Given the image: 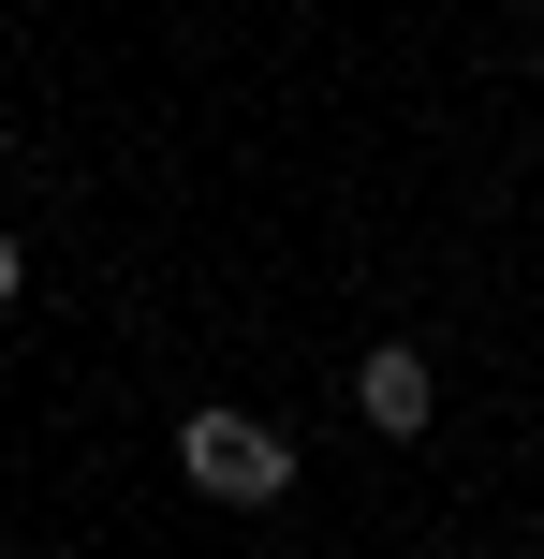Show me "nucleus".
Returning a JSON list of instances; mask_svg holds the SVG:
<instances>
[{"label": "nucleus", "instance_id": "1", "mask_svg": "<svg viewBox=\"0 0 544 559\" xmlns=\"http://www.w3.org/2000/svg\"><path fill=\"white\" fill-rule=\"evenodd\" d=\"M177 472H192L206 501H280V486H294V442L265 413H192V427H177Z\"/></svg>", "mask_w": 544, "mask_h": 559}, {"label": "nucleus", "instance_id": "2", "mask_svg": "<svg viewBox=\"0 0 544 559\" xmlns=\"http://www.w3.org/2000/svg\"><path fill=\"white\" fill-rule=\"evenodd\" d=\"M353 397H368L383 442H412V427H427V354H412V338H383V354L353 368Z\"/></svg>", "mask_w": 544, "mask_h": 559}, {"label": "nucleus", "instance_id": "3", "mask_svg": "<svg viewBox=\"0 0 544 559\" xmlns=\"http://www.w3.org/2000/svg\"><path fill=\"white\" fill-rule=\"evenodd\" d=\"M0 309H15V236H0Z\"/></svg>", "mask_w": 544, "mask_h": 559}]
</instances>
